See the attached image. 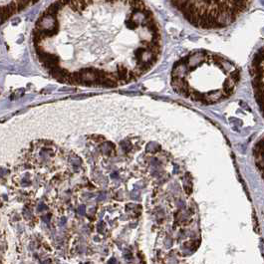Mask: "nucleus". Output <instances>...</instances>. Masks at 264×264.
I'll list each match as a JSON object with an SVG mask.
<instances>
[{
  "label": "nucleus",
  "instance_id": "f257e3e1",
  "mask_svg": "<svg viewBox=\"0 0 264 264\" xmlns=\"http://www.w3.org/2000/svg\"><path fill=\"white\" fill-rule=\"evenodd\" d=\"M32 43L50 76L84 87L136 81L162 50L160 25L144 0H57L36 21Z\"/></svg>",
  "mask_w": 264,
  "mask_h": 264
},
{
  "label": "nucleus",
  "instance_id": "f03ea898",
  "mask_svg": "<svg viewBox=\"0 0 264 264\" xmlns=\"http://www.w3.org/2000/svg\"><path fill=\"white\" fill-rule=\"evenodd\" d=\"M239 68L227 58L206 50H195L174 63L170 85L182 97L211 105L230 98L240 83Z\"/></svg>",
  "mask_w": 264,
  "mask_h": 264
},
{
  "label": "nucleus",
  "instance_id": "7ed1b4c3",
  "mask_svg": "<svg viewBox=\"0 0 264 264\" xmlns=\"http://www.w3.org/2000/svg\"><path fill=\"white\" fill-rule=\"evenodd\" d=\"M192 26L217 30L231 25L246 11L253 0H170Z\"/></svg>",
  "mask_w": 264,
  "mask_h": 264
},
{
  "label": "nucleus",
  "instance_id": "20e7f679",
  "mask_svg": "<svg viewBox=\"0 0 264 264\" xmlns=\"http://www.w3.org/2000/svg\"><path fill=\"white\" fill-rule=\"evenodd\" d=\"M250 75L255 100L264 116V47L255 54L251 62Z\"/></svg>",
  "mask_w": 264,
  "mask_h": 264
},
{
  "label": "nucleus",
  "instance_id": "39448f33",
  "mask_svg": "<svg viewBox=\"0 0 264 264\" xmlns=\"http://www.w3.org/2000/svg\"><path fill=\"white\" fill-rule=\"evenodd\" d=\"M115 262H116V260H115V259H112V261H110V262H109V264H113V263H115Z\"/></svg>",
  "mask_w": 264,
  "mask_h": 264
}]
</instances>
